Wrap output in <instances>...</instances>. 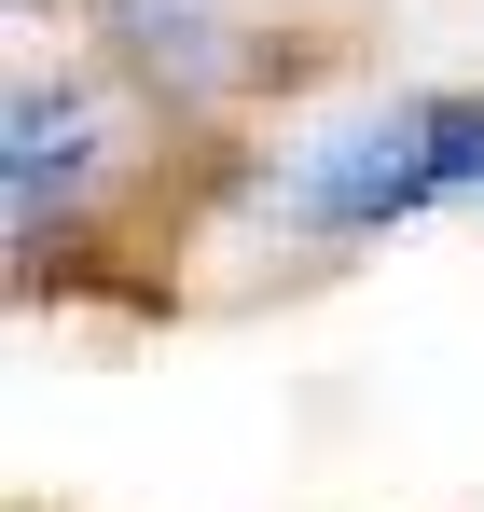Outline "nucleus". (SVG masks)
<instances>
[{
    "instance_id": "2",
    "label": "nucleus",
    "mask_w": 484,
    "mask_h": 512,
    "mask_svg": "<svg viewBox=\"0 0 484 512\" xmlns=\"http://www.w3.org/2000/svg\"><path fill=\"white\" fill-rule=\"evenodd\" d=\"M97 139H111V125H97L83 84H56V97L28 84V97H14V236H42L83 180H97Z\"/></svg>"
},
{
    "instance_id": "1",
    "label": "nucleus",
    "mask_w": 484,
    "mask_h": 512,
    "mask_svg": "<svg viewBox=\"0 0 484 512\" xmlns=\"http://www.w3.org/2000/svg\"><path fill=\"white\" fill-rule=\"evenodd\" d=\"M471 194H484V97L346 111V125H319V139L277 167V208H291L305 236H388V222L471 208Z\"/></svg>"
}]
</instances>
